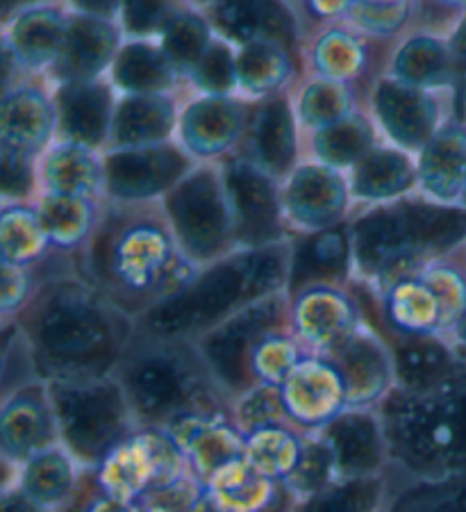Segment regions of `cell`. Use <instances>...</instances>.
<instances>
[{
  "mask_svg": "<svg viewBox=\"0 0 466 512\" xmlns=\"http://www.w3.org/2000/svg\"><path fill=\"white\" fill-rule=\"evenodd\" d=\"M353 258V235L344 226L312 233L291 251L287 287L291 294L346 278Z\"/></svg>",
  "mask_w": 466,
  "mask_h": 512,
  "instance_id": "obj_29",
  "label": "cell"
},
{
  "mask_svg": "<svg viewBox=\"0 0 466 512\" xmlns=\"http://www.w3.org/2000/svg\"><path fill=\"white\" fill-rule=\"evenodd\" d=\"M210 12L216 30L239 46L253 41H276L287 48L294 44V19L282 5L226 3L214 5Z\"/></svg>",
  "mask_w": 466,
  "mask_h": 512,
  "instance_id": "obj_34",
  "label": "cell"
},
{
  "mask_svg": "<svg viewBox=\"0 0 466 512\" xmlns=\"http://www.w3.org/2000/svg\"><path fill=\"white\" fill-rule=\"evenodd\" d=\"M237 55L230 51L228 41H212L207 53L198 60L189 76L207 96H228L237 87Z\"/></svg>",
  "mask_w": 466,
  "mask_h": 512,
  "instance_id": "obj_52",
  "label": "cell"
},
{
  "mask_svg": "<svg viewBox=\"0 0 466 512\" xmlns=\"http://www.w3.org/2000/svg\"><path fill=\"white\" fill-rule=\"evenodd\" d=\"M353 258L366 278L389 287L466 246V210L432 201L382 203L355 221Z\"/></svg>",
  "mask_w": 466,
  "mask_h": 512,
  "instance_id": "obj_6",
  "label": "cell"
},
{
  "mask_svg": "<svg viewBox=\"0 0 466 512\" xmlns=\"http://www.w3.org/2000/svg\"><path fill=\"white\" fill-rule=\"evenodd\" d=\"M448 48H451L453 64H455V82L466 89V12L455 23V30L451 39H448Z\"/></svg>",
  "mask_w": 466,
  "mask_h": 512,
  "instance_id": "obj_58",
  "label": "cell"
},
{
  "mask_svg": "<svg viewBox=\"0 0 466 512\" xmlns=\"http://www.w3.org/2000/svg\"><path fill=\"white\" fill-rule=\"evenodd\" d=\"M373 110L382 130L396 146L423 151L446 121H441V103L426 89L407 87L394 78L380 80L373 89Z\"/></svg>",
  "mask_w": 466,
  "mask_h": 512,
  "instance_id": "obj_19",
  "label": "cell"
},
{
  "mask_svg": "<svg viewBox=\"0 0 466 512\" xmlns=\"http://www.w3.org/2000/svg\"><path fill=\"white\" fill-rule=\"evenodd\" d=\"M73 510L76 512H144V506H141V503H126V501H116V499L105 497V494L98 492L94 485V494H91V497H87L82 503L78 501Z\"/></svg>",
  "mask_w": 466,
  "mask_h": 512,
  "instance_id": "obj_57",
  "label": "cell"
},
{
  "mask_svg": "<svg viewBox=\"0 0 466 512\" xmlns=\"http://www.w3.org/2000/svg\"><path fill=\"white\" fill-rule=\"evenodd\" d=\"M248 144L257 167L273 178L291 176L296 162V121L285 96H269L251 112Z\"/></svg>",
  "mask_w": 466,
  "mask_h": 512,
  "instance_id": "obj_28",
  "label": "cell"
},
{
  "mask_svg": "<svg viewBox=\"0 0 466 512\" xmlns=\"http://www.w3.org/2000/svg\"><path fill=\"white\" fill-rule=\"evenodd\" d=\"M448 340H451V344L462 353V358L466 360V310H464V315L457 319V324L453 326L451 333H448Z\"/></svg>",
  "mask_w": 466,
  "mask_h": 512,
  "instance_id": "obj_60",
  "label": "cell"
},
{
  "mask_svg": "<svg viewBox=\"0 0 466 512\" xmlns=\"http://www.w3.org/2000/svg\"><path fill=\"white\" fill-rule=\"evenodd\" d=\"M60 444L57 421L44 381L3 396L0 408V449L7 467L19 469L37 453L48 451Z\"/></svg>",
  "mask_w": 466,
  "mask_h": 512,
  "instance_id": "obj_14",
  "label": "cell"
},
{
  "mask_svg": "<svg viewBox=\"0 0 466 512\" xmlns=\"http://www.w3.org/2000/svg\"><path fill=\"white\" fill-rule=\"evenodd\" d=\"M3 512H44L35 501L28 499L19 485L3 487Z\"/></svg>",
  "mask_w": 466,
  "mask_h": 512,
  "instance_id": "obj_59",
  "label": "cell"
},
{
  "mask_svg": "<svg viewBox=\"0 0 466 512\" xmlns=\"http://www.w3.org/2000/svg\"><path fill=\"white\" fill-rule=\"evenodd\" d=\"M191 171L189 153L182 146L157 144L110 151L103 160V189L119 203H144L169 194Z\"/></svg>",
  "mask_w": 466,
  "mask_h": 512,
  "instance_id": "obj_12",
  "label": "cell"
},
{
  "mask_svg": "<svg viewBox=\"0 0 466 512\" xmlns=\"http://www.w3.org/2000/svg\"><path fill=\"white\" fill-rule=\"evenodd\" d=\"M176 126V105L166 94H132L116 105L112 151L166 144Z\"/></svg>",
  "mask_w": 466,
  "mask_h": 512,
  "instance_id": "obj_31",
  "label": "cell"
},
{
  "mask_svg": "<svg viewBox=\"0 0 466 512\" xmlns=\"http://www.w3.org/2000/svg\"><path fill=\"white\" fill-rule=\"evenodd\" d=\"M237 89L251 96H276L291 78V53L276 41H253L237 53Z\"/></svg>",
  "mask_w": 466,
  "mask_h": 512,
  "instance_id": "obj_40",
  "label": "cell"
},
{
  "mask_svg": "<svg viewBox=\"0 0 466 512\" xmlns=\"http://www.w3.org/2000/svg\"><path fill=\"white\" fill-rule=\"evenodd\" d=\"M366 64V48L360 39L346 30H328L314 41L312 66L319 80L344 82L360 76Z\"/></svg>",
  "mask_w": 466,
  "mask_h": 512,
  "instance_id": "obj_45",
  "label": "cell"
},
{
  "mask_svg": "<svg viewBox=\"0 0 466 512\" xmlns=\"http://www.w3.org/2000/svg\"><path fill=\"white\" fill-rule=\"evenodd\" d=\"M319 435L335 458L337 476L344 481L378 478L389 469L387 437L378 410L348 408L321 428Z\"/></svg>",
  "mask_w": 466,
  "mask_h": 512,
  "instance_id": "obj_16",
  "label": "cell"
},
{
  "mask_svg": "<svg viewBox=\"0 0 466 512\" xmlns=\"http://www.w3.org/2000/svg\"><path fill=\"white\" fill-rule=\"evenodd\" d=\"M282 208L291 224L312 233L335 228L348 208V187L337 169L321 162L301 164L287 180Z\"/></svg>",
  "mask_w": 466,
  "mask_h": 512,
  "instance_id": "obj_20",
  "label": "cell"
},
{
  "mask_svg": "<svg viewBox=\"0 0 466 512\" xmlns=\"http://www.w3.org/2000/svg\"><path fill=\"white\" fill-rule=\"evenodd\" d=\"M460 208H464V210H466V189H464V196H462V203H460Z\"/></svg>",
  "mask_w": 466,
  "mask_h": 512,
  "instance_id": "obj_62",
  "label": "cell"
},
{
  "mask_svg": "<svg viewBox=\"0 0 466 512\" xmlns=\"http://www.w3.org/2000/svg\"><path fill=\"white\" fill-rule=\"evenodd\" d=\"M385 512H466V476L439 483H407L389 494Z\"/></svg>",
  "mask_w": 466,
  "mask_h": 512,
  "instance_id": "obj_49",
  "label": "cell"
},
{
  "mask_svg": "<svg viewBox=\"0 0 466 512\" xmlns=\"http://www.w3.org/2000/svg\"><path fill=\"white\" fill-rule=\"evenodd\" d=\"M0 242H3V264L28 269L44 255L48 235L37 210L21 203H5L0 217Z\"/></svg>",
  "mask_w": 466,
  "mask_h": 512,
  "instance_id": "obj_43",
  "label": "cell"
},
{
  "mask_svg": "<svg viewBox=\"0 0 466 512\" xmlns=\"http://www.w3.org/2000/svg\"><path fill=\"white\" fill-rule=\"evenodd\" d=\"M176 10L178 7L173 5L128 3V5H121L119 14L126 32H130V35L135 37H144V35H151L155 30L162 32Z\"/></svg>",
  "mask_w": 466,
  "mask_h": 512,
  "instance_id": "obj_54",
  "label": "cell"
},
{
  "mask_svg": "<svg viewBox=\"0 0 466 512\" xmlns=\"http://www.w3.org/2000/svg\"><path fill=\"white\" fill-rule=\"evenodd\" d=\"M287 312V299L282 292L273 294L269 299L241 310L239 315L196 342V349L201 351L207 369L212 371L214 381L219 383L230 401L239 399L241 394L257 385L253 376L257 344L273 330L285 326Z\"/></svg>",
  "mask_w": 466,
  "mask_h": 512,
  "instance_id": "obj_10",
  "label": "cell"
},
{
  "mask_svg": "<svg viewBox=\"0 0 466 512\" xmlns=\"http://www.w3.org/2000/svg\"><path fill=\"white\" fill-rule=\"evenodd\" d=\"M55 123V105L41 89L16 85L10 92H3V112H0L3 146L35 158L51 139Z\"/></svg>",
  "mask_w": 466,
  "mask_h": 512,
  "instance_id": "obj_30",
  "label": "cell"
},
{
  "mask_svg": "<svg viewBox=\"0 0 466 512\" xmlns=\"http://www.w3.org/2000/svg\"><path fill=\"white\" fill-rule=\"evenodd\" d=\"M69 19L57 7H26L16 14L10 30L5 35V44L12 48L21 66L39 69V66L55 64L60 60Z\"/></svg>",
  "mask_w": 466,
  "mask_h": 512,
  "instance_id": "obj_32",
  "label": "cell"
},
{
  "mask_svg": "<svg viewBox=\"0 0 466 512\" xmlns=\"http://www.w3.org/2000/svg\"><path fill=\"white\" fill-rule=\"evenodd\" d=\"M166 433L176 440L191 476L201 485L221 467L246 456V435L232 421V412L191 415L166 428Z\"/></svg>",
  "mask_w": 466,
  "mask_h": 512,
  "instance_id": "obj_18",
  "label": "cell"
},
{
  "mask_svg": "<svg viewBox=\"0 0 466 512\" xmlns=\"http://www.w3.org/2000/svg\"><path fill=\"white\" fill-rule=\"evenodd\" d=\"M289 267L291 249L285 242L230 253L201 269L182 292L139 317L137 335L196 344L241 310L280 294L287 287Z\"/></svg>",
  "mask_w": 466,
  "mask_h": 512,
  "instance_id": "obj_3",
  "label": "cell"
},
{
  "mask_svg": "<svg viewBox=\"0 0 466 512\" xmlns=\"http://www.w3.org/2000/svg\"><path fill=\"white\" fill-rule=\"evenodd\" d=\"M298 117L307 128L319 132L351 117V96L344 85L328 80H314L303 89L298 101Z\"/></svg>",
  "mask_w": 466,
  "mask_h": 512,
  "instance_id": "obj_50",
  "label": "cell"
},
{
  "mask_svg": "<svg viewBox=\"0 0 466 512\" xmlns=\"http://www.w3.org/2000/svg\"><path fill=\"white\" fill-rule=\"evenodd\" d=\"M87 283L130 319L144 317L201 274L164 208L119 203L101 214L87 242Z\"/></svg>",
  "mask_w": 466,
  "mask_h": 512,
  "instance_id": "obj_1",
  "label": "cell"
},
{
  "mask_svg": "<svg viewBox=\"0 0 466 512\" xmlns=\"http://www.w3.org/2000/svg\"><path fill=\"white\" fill-rule=\"evenodd\" d=\"M289 326L307 351L328 355L362 326L360 308L335 285H316L294 294Z\"/></svg>",
  "mask_w": 466,
  "mask_h": 512,
  "instance_id": "obj_17",
  "label": "cell"
},
{
  "mask_svg": "<svg viewBox=\"0 0 466 512\" xmlns=\"http://www.w3.org/2000/svg\"><path fill=\"white\" fill-rule=\"evenodd\" d=\"M112 105V92L103 82L62 85L55 96V110L64 142L87 146L91 151L110 142L116 112Z\"/></svg>",
  "mask_w": 466,
  "mask_h": 512,
  "instance_id": "obj_26",
  "label": "cell"
},
{
  "mask_svg": "<svg viewBox=\"0 0 466 512\" xmlns=\"http://www.w3.org/2000/svg\"><path fill=\"white\" fill-rule=\"evenodd\" d=\"M305 433L291 424L262 428L246 435V460L271 481L285 483L303 456Z\"/></svg>",
  "mask_w": 466,
  "mask_h": 512,
  "instance_id": "obj_41",
  "label": "cell"
},
{
  "mask_svg": "<svg viewBox=\"0 0 466 512\" xmlns=\"http://www.w3.org/2000/svg\"><path fill=\"white\" fill-rule=\"evenodd\" d=\"M416 183L437 205L460 208L466 189V123L446 121L419 155Z\"/></svg>",
  "mask_w": 466,
  "mask_h": 512,
  "instance_id": "obj_23",
  "label": "cell"
},
{
  "mask_svg": "<svg viewBox=\"0 0 466 512\" xmlns=\"http://www.w3.org/2000/svg\"><path fill=\"white\" fill-rule=\"evenodd\" d=\"M210 46V26H207L203 16L191 10L173 12L169 23L162 30L160 48L178 71L191 73V69H194Z\"/></svg>",
  "mask_w": 466,
  "mask_h": 512,
  "instance_id": "obj_46",
  "label": "cell"
},
{
  "mask_svg": "<svg viewBox=\"0 0 466 512\" xmlns=\"http://www.w3.org/2000/svg\"><path fill=\"white\" fill-rule=\"evenodd\" d=\"M189 478L185 456L162 428H139L91 472L98 492L126 503H141Z\"/></svg>",
  "mask_w": 466,
  "mask_h": 512,
  "instance_id": "obj_8",
  "label": "cell"
},
{
  "mask_svg": "<svg viewBox=\"0 0 466 512\" xmlns=\"http://www.w3.org/2000/svg\"><path fill=\"white\" fill-rule=\"evenodd\" d=\"M112 76L126 96L164 94L176 76V66L169 62L160 46L135 39L121 46L112 64Z\"/></svg>",
  "mask_w": 466,
  "mask_h": 512,
  "instance_id": "obj_38",
  "label": "cell"
},
{
  "mask_svg": "<svg viewBox=\"0 0 466 512\" xmlns=\"http://www.w3.org/2000/svg\"><path fill=\"white\" fill-rule=\"evenodd\" d=\"M41 381L114 376L135 337V319L82 280H57L21 321Z\"/></svg>",
  "mask_w": 466,
  "mask_h": 512,
  "instance_id": "obj_2",
  "label": "cell"
},
{
  "mask_svg": "<svg viewBox=\"0 0 466 512\" xmlns=\"http://www.w3.org/2000/svg\"><path fill=\"white\" fill-rule=\"evenodd\" d=\"M416 167L403 151L373 148L353 167L351 192L360 201H391L416 185Z\"/></svg>",
  "mask_w": 466,
  "mask_h": 512,
  "instance_id": "obj_37",
  "label": "cell"
},
{
  "mask_svg": "<svg viewBox=\"0 0 466 512\" xmlns=\"http://www.w3.org/2000/svg\"><path fill=\"white\" fill-rule=\"evenodd\" d=\"M382 317L398 337H446L451 330L444 305H441L437 289L432 287L426 271L385 287Z\"/></svg>",
  "mask_w": 466,
  "mask_h": 512,
  "instance_id": "obj_24",
  "label": "cell"
},
{
  "mask_svg": "<svg viewBox=\"0 0 466 512\" xmlns=\"http://www.w3.org/2000/svg\"><path fill=\"white\" fill-rule=\"evenodd\" d=\"M337 481L339 476L335 458H332L328 444L321 440L319 433H305L303 456L282 487H285L289 497L296 503L314 497V494L323 492Z\"/></svg>",
  "mask_w": 466,
  "mask_h": 512,
  "instance_id": "obj_48",
  "label": "cell"
},
{
  "mask_svg": "<svg viewBox=\"0 0 466 512\" xmlns=\"http://www.w3.org/2000/svg\"><path fill=\"white\" fill-rule=\"evenodd\" d=\"M189 512H226V510L216 506V503L210 499V494L203 490L201 494H198V499L194 501V506H191Z\"/></svg>",
  "mask_w": 466,
  "mask_h": 512,
  "instance_id": "obj_61",
  "label": "cell"
},
{
  "mask_svg": "<svg viewBox=\"0 0 466 512\" xmlns=\"http://www.w3.org/2000/svg\"><path fill=\"white\" fill-rule=\"evenodd\" d=\"M289 424L301 433H319L348 410L346 385L339 367L328 355H305L280 385Z\"/></svg>",
  "mask_w": 466,
  "mask_h": 512,
  "instance_id": "obj_13",
  "label": "cell"
},
{
  "mask_svg": "<svg viewBox=\"0 0 466 512\" xmlns=\"http://www.w3.org/2000/svg\"><path fill=\"white\" fill-rule=\"evenodd\" d=\"M464 96H466V89H464Z\"/></svg>",
  "mask_w": 466,
  "mask_h": 512,
  "instance_id": "obj_63",
  "label": "cell"
},
{
  "mask_svg": "<svg viewBox=\"0 0 466 512\" xmlns=\"http://www.w3.org/2000/svg\"><path fill=\"white\" fill-rule=\"evenodd\" d=\"M391 346L396 371V390L428 392L451 381L466 367L462 353L448 337H398Z\"/></svg>",
  "mask_w": 466,
  "mask_h": 512,
  "instance_id": "obj_25",
  "label": "cell"
},
{
  "mask_svg": "<svg viewBox=\"0 0 466 512\" xmlns=\"http://www.w3.org/2000/svg\"><path fill=\"white\" fill-rule=\"evenodd\" d=\"M251 112L228 96H203L191 103L178 121L180 144L196 158H216L237 144L246 132Z\"/></svg>",
  "mask_w": 466,
  "mask_h": 512,
  "instance_id": "obj_22",
  "label": "cell"
},
{
  "mask_svg": "<svg viewBox=\"0 0 466 512\" xmlns=\"http://www.w3.org/2000/svg\"><path fill=\"white\" fill-rule=\"evenodd\" d=\"M232 421L244 435L262 431V428L289 424L280 387L255 385L253 390L241 394L239 399L232 401Z\"/></svg>",
  "mask_w": 466,
  "mask_h": 512,
  "instance_id": "obj_51",
  "label": "cell"
},
{
  "mask_svg": "<svg viewBox=\"0 0 466 512\" xmlns=\"http://www.w3.org/2000/svg\"><path fill=\"white\" fill-rule=\"evenodd\" d=\"M203 490L226 512H276L280 499H291L282 483L257 472L246 458L221 467Z\"/></svg>",
  "mask_w": 466,
  "mask_h": 512,
  "instance_id": "obj_33",
  "label": "cell"
},
{
  "mask_svg": "<svg viewBox=\"0 0 466 512\" xmlns=\"http://www.w3.org/2000/svg\"><path fill=\"white\" fill-rule=\"evenodd\" d=\"M373 151V128L364 117L351 114L344 121L314 132V153L330 169L355 167Z\"/></svg>",
  "mask_w": 466,
  "mask_h": 512,
  "instance_id": "obj_44",
  "label": "cell"
},
{
  "mask_svg": "<svg viewBox=\"0 0 466 512\" xmlns=\"http://www.w3.org/2000/svg\"><path fill=\"white\" fill-rule=\"evenodd\" d=\"M114 378L126 392L139 428L166 431L191 415L232 412V401L191 342L153 340L135 333Z\"/></svg>",
  "mask_w": 466,
  "mask_h": 512,
  "instance_id": "obj_5",
  "label": "cell"
},
{
  "mask_svg": "<svg viewBox=\"0 0 466 512\" xmlns=\"http://www.w3.org/2000/svg\"><path fill=\"white\" fill-rule=\"evenodd\" d=\"M389 467L407 483L466 476V367L428 392L394 390L378 408Z\"/></svg>",
  "mask_w": 466,
  "mask_h": 512,
  "instance_id": "obj_4",
  "label": "cell"
},
{
  "mask_svg": "<svg viewBox=\"0 0 466 512\" xmlns=\"http://www.w3.org/2000/svg\"><path fill=\"white\" fill-rule=\"evenodd\" d=\"M37 214L48 235V242L62 251L76 249V246L89 242L98 219H101L91 198L57 194H46L41 198Z\"/></svg>",
  "mask_w": 466,
  "mask_h": 512,
  "instance_id": "obj_39",
  "label": "cell"
},
{
  "mask_svg": "<svg viewBox=\"0 0 466 512\" xmlns=\"http://www.w3.org/2000/svg\"><path fill=\"white\" fill-rule=\"evenodd\" d=\"M60 444L85 472L139 431L121 383L114 376L48 381Z\"/></svg>",
  "mask_w": 466,
  "mask_h": 512,
  "instance_id": "obj_7",
  "label": "cell"
},
{
  "mask_svg": "<svg viewBox=\"0 0 466 512\" xmlns=\"http://www.w3.org/2000/svg\"><path fill=\"white\" fill-rule=\"evenodd\" d=\"M41 180L48 194L91 198L103 187V162L87 146L62 142L48 151Z\"/></svg>",
  "mask_w": 466,
  "mask_h": 512,
  "instance_id": "obj_36",
  "label": "cell"
},
{
  "mask_svg": "<svg viewBox=\"0 0 466 512\" xmlns=\"http://www.w3.org/2000/svg\"><path fill=\"white\" fill-rule=\"evenodd\" d=\"M391 78L416 89L455 85V64L448 41L435 35H416L398 48Z\"/></svg>",
  "mask_w": 466,
  "mask_h": 512,
  "instance_id": "obj_35",
  "label": "cell"
},
{
  "mask_svg": "<svg viewBox=\"0 0 466 512\" xmlns=\"http://www.w3.org/2000/svg\"><path fill=\"white\" fill-rule=\"evenodd\" d=\"M389 499L387 476L339 478L310 499L296 501L291 512H385Z\"/></svg>",
  "mask_w": 466,
  "mask_h": 512,
  "instance_id": "obj_42",
  "label": "cell"
},
{
  "mask_svg": "<svg viewBox=\"0 0 466 512\" xmlns=\"http://www.w3.org/2000/svg\"><path fill=\"white\" fill-rule=\"evenodd\" d=\"M341 371L348 408L378 410L396 390V371L391 346L364 324L328 353Z\"/></svg>",
  "mask_w": 466,
  "mask_h": 512,
  "instance_id": "obj_15",
  "label": "cell"
},
{
  "mask_svg": "<svg viewBox=\"0 0 466 512\" xmlns=\"http://www.w3.org/2000/svg\"><path fill=\"white\" fill-rule=\"evenodd\" d=\"M312 351L305 349V344L294 335V330L285 326L273 330L257 344L253 355V376L257 385H276L280 387L287 381V376L294 371L305 355Z\"/></svg>",
  "mask_w": 466,
  "mask_h": 512,
  "instance_id": "obj_47",
  "label": "cell"
},
{
  "mask_svg": "<svg viewBox=\"0 0 466 512\" xmlns=\"http://www.w3.org/2000/svg\"><path fill=\"white\" fill-rule=\"evenodd\" d=\"M119 30L107 16L78 12L69 19V32L60 60L53 64L62 85L71 82H96V78L119 55Z\"/></svg>",
  "mask_w": 466,
  "mask_h": 512,
  "instance_id": "obj_21",
  "label": "cell"
},
{
  "mask_svg": "<svg viewBox=\"0 0 466 512\" xmlns=\"http://www.w3.org/2000/svg\"><path fill=\"white\" fill-rule=\"evenodd\" d=\"M35 185V167L32 158L26 153L14 151L3 146V198L10 203V198H23L32 192Z\"/></svg>",
  "mask_w": 466,
  "mask_h": 512,
  "instance_id": "obj_55",
  "label": "cell"
},
{
  "mask_svg": "<svg viewBox=\"0 0 466 512\" xmlns=\"http://www.w3.org/2000/svg\"><path fill=\"white\" fill-rule=\"evenodd\" d=\"M82 474L85 469L78 465L76 458L62 444H57L16 469L14 483L44 512H71L80 501Z\"/></svg>",
  "mask_w": 466,
  "mask_h": 512,
  "instance_id": "obj_27",
  "label": "cell"
},
{
  "mask_svg": "<svg viewBox=\"0 0 466 512\" xmlns=\"http://www.w3.org/2000/svg\"><path fill=\"white\" fill-rule=\"evenodd\" d=\"M412 7L407 3H351L346 14L369 35L389 37L405 26Z\"/></svg>",
  "mask_w": 466,
  "mask_h": 512,
  "instance_id": "obj_53",
  "label": "cell"
},
{
  "mask_svg": "<svg viewBox=\"0 0 466 512\" xmlns=\"http://www.w3.org/2000/svg\"><path fill=\"white\" fill-rule=\"evenodd\" d=\"M164 212L185 253L198 267L226 258L232 239V219L223 171L201 167L166 194Z\"/></svg>",
  "mask_w": 466,
  "mask_h": 512,
  "instance_id": "obj_9",
  "label": "cell"
},
{
  "mask_svg": "<svg viewBox=\"0 0 466 512\" xmlns=\"http://www.w3.org/2000/svg\"><path fill=\"white\" fill-rule=\"evenodd\" d=\"M273 180L276 178L248 158H232L223 167L232 239L239 251L282 244V203Z\"/></svg>",
  "mask_w": 466,
  "mask_h": 512,
  "instance_id": "obj_11",
  "label": "cell"
},
{
  "mask_svg": "<svg viewBox=\"0 0 466 512\" xmlns=\"http://www.w3.org/2000/svg\"><path fill=\"white\" fill-rule=\"evenodd\" d=\"M32 274L23 267H12V264H3V294H0V308L3 315L10 317L16 310L23 308L32 292Z\"/></svg>",
  "mask_w": 466,
  "mask_h": 512,
  "instance_id": "obj_56",
  "label": "cell"
}]
</instances>
